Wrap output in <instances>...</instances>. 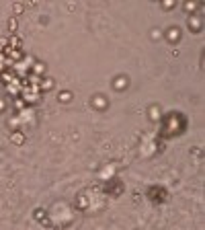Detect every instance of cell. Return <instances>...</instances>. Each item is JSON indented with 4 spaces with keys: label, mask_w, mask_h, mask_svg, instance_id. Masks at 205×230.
<instances>
[{
    "label": "cell",
    "mask_w": 205,
    "mask_h": 230,
    "mask_svg": "<svg viewBox=\"0 0 205 230\" xmlns=\"http://www.w3.org/2000/svg\"><path fill=\"white\" fill-rule=\"evenodd\" d=\"M168 41H172V43H174V41H178V37H181V31H178V27H172V29H168Z\"/></svg>",
    "instance_id": "obj_1"
},
{
    "label": "cell",
    "mask_w": 205,
    "mask_h": 230,
    "mask_svg": "<svg viewBox=\"0 0 205 230\" xmlns=\"http://www.w3.org/2000/svg\"><path fill=\"white\" fill-rule=\"evenodd\" d=\"M125 86H127V80H125V78H117V82H115V88H117V90H123Z\"/></svg>",
    "instance_id": "obj_2"
},
{
    "label": "cell",
    "mask_w": 205,
    "mask_h": 230,
    "mask_svg": "<svg viewBox=\"0 0 205 230\" xmlns=\"http://www.w3.org/2000/svg\"><path fill=\"white\" fill-rule=\"evenodd\" d=\"M41 88H43V90H49V88H54V80H51V78L43 80V82H41Z\"/></svg>",
    "instance_id": "obj_3"
},
{
    "label": "cell",
    "mask_w": 205,
    "mask_h": 230,
    "mask_svg": "<svg viewBox=\"0 0 205 230\" xmlns=\"http://www.w3.org/2000/svg\"><path fill=\"white\" fill-rule=\"evenodd\" d=\"M33 72H35V74H43V72H45V66L37 62V64H35V66H33Z\"/></svg>",
    "instance_id": "obj_4"
},
{
    "label": "cell",
    "mask_w": 205,
    "mask_h": 230,
    "mask_svg": "<svg viewBox=\"0 0 205 230\" xmlns=\"http://www.w3.org/2000/svg\"><path fill=\"white\" fill-rule=\"evenodd\" d=\"M95 105H96L99 109H105V105H107V103H105V99H102V97H96V99H95Z\"/></svg>",
    "instance_id": "obj_5"
},
{
    "label": "cell",
    "mask_w": 205,
    "mask_h": 230,
    "mask_svg": "<svg viewBox=\"0 0 205 230\" xmlns=\"http://www.w3.org/2000/svg\"><path fill=\"white\" fill-rule=\"evenodd\" d=\"M160 37H162V31L154 29V31H152V39H160Z\"/></svg>",
    "instance_id": "obj_6"
},
{
    "label": "cell",
    "mask_w": 205,
    "mask_h": 230,
    "mask_svg": "<svg viewBox=\"0 0 205 230\" xmlns=\"http://www.w3.org/2000/svg\"><path fill=\"white\" fill-rule=\"evenodd\" d=\"M150 115H152V119H154V121H156V119H160V117H158V109H156V107L152 109V113H150Z\"/></svg>",
    "instance_id": "obj_7"
},
{
    "label": "cell",
    "mask_w": 205,
    "mask_h": 230,
    "mask_svg": "<svg viewBox=\"0 0 205 230\" xmlns=\"http://www.w3.org/2000/svg\"><path fill=\"white\" fill-rule=\"evenodd\" d=\"M10 43H13V45H17V48H19V45H20V39H19V37H10Z\"/></svg>",
    "instance_id": "obj_8"
},
{
    "label": "cell",
    "mask_w": 205,
    "mask_h": 230,
    "mask_svg": "<svg viewBox=\"0 0 205 230\" xmlns=\"http://www.w3.org/2000/svg\"><path fill=\"white\" fill-rule=\"evenodd\" d=\"M8 29H17V21H14V19L8 21Z\"/></svg>",
    "instance_id": "obj_9"
},
{
    "label": "cell",
    "mask_w": 205,
    "mask_h": 230,
    "mask_svg": "<svg viewBox=\"0 0 205 230\" xmlns=\"http://www.w3.org/2000/svg\"><path fill=\"white\" fill-rule=\"evenodd\" d=\"M184 8H187V10H195V8H197V4H195V2H193V4H191V2H189V4H187V6H184Z\"/></svg>",
    "instance_id": "obj_10"
},
{
    "label": "cell",
    "mask_w": 205,
    "mask_h": 230,
    "mask_svg": "<svg viewBox=\"0 0 205 230\" xmlns=\"http://www.w3.org/2000/svg\"><path fill=\"white\" fill-rule=\"evenodd\" d=\"M62 99H64V101L70 99V93H60V101H62Z\"/></svg>",
    "instance_id": "obj_11"
},
{
    "label": "cell",
    "mask_w": 205,
    "mask_h": 230,
    "mask_svg": "<svg viewBox=\"0 0 205 230\" xmlns=\"http://www.w3.org/2000/svg\"><path fill=\"white\" fill-rule=\"evenodd\" d=\"M164 6H166V8H172V6H174V2H172V0H166V2H164Z\"/></svg>",
    "instance_id": "obj_12"
}]
</instances>
